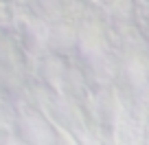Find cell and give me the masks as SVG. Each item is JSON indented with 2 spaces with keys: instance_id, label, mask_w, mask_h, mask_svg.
I'll return each instance as SVG.
<instances>
[{
  "instance_id": "obj_1",
  "label": "cell",
  "mask_w": 149,
  "mask_h": 145,
  "mask_svg": "<svg viewBox=\"0 0 149 145\" xmlns=\"http://www.w3.org/2000/svg\"><path fill=\"white\" fill-rule=\"evenodd\" d=\"M15 134L26 145H57L59 132L53 127V123L44 117L40 110H20L15 112Z\"/></svg>"
},
{
  "instance_id": "obj_2",
  "label": "cell",
  "mask_w": 149,
  "mask_h": 145,
  "mask_svg": "<svg viewBox=\"0 0 149 145\" xmlns=\"http://www.w3.org/2000/svg\"><path fill=\"white\" fill-rule=\"evenodd\" d=\"M0 145H26V143L13 132H5V134H0Z\"/></svg>"
}]
</instances>
